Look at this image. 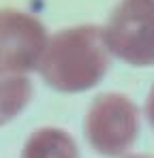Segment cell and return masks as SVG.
<instances>
[{"label":"cell","instance_id":"4","mask_svg":"<svg viewBox=\"0 0 154 158\" xmlns=\"http://www.w3.org/2000/svg\"><path fill=\"white\" fill-rule=\"evenodd\" d=\"M49 41L43 22L22 9H0V66L9 75L39 71Z\"/></svg>","mask_w":154,"mask_h":158},{"label":"cell","instance_id":"7","mask_svg":"<svg viewBox=\"0 0 154 158\" xmlns=\"http://www.w3.org/2000/svg\"><path fill=\"white\" fill-rule=\"evenodd\" d=\"M146 118L150 122V126L154 128V85L148 92V98H146Z\"/></svg>","mask_w":154,"mask_h":158},{"label":"cell","instance_id":"8","mask_svg":"<svg viewBox=\"0 0 154 158\" xmlns=\"http://www.w3.org/2000/svg\"><path fill=\"white\" fill-rule=\"evenodd\" d=\"M126 158H152V156H143V154H130V156Z\"/></svg>","mask_w":154,"mask_h":158},{"label":"cell","instance_id":"2","mask_svg":"<svg viewBox=\"0 0 154 158\" xmlns=\"http://www.w3.org/2000/svg\"><path fill=\"white\" fill-rule=\"evenodd\" d=\"M83 132L96 154L120 158L139 137V109L126 94H99L86 111Z\"/></svg>","mask_w":154,"mask_h":158},{"label":"cell","instance_id":"3","mask_svg":"<svg viewBox=\"0 0 154 158\" xmlns=\"http://www.w3.org/2000/svg\"><path fill=\"white\" fill-rule=\"evenodd\" d=\"M111 56L130 66L154 64V0H120L103 26Z\"/></svg>","mask_w":154,"mask_h":158},{"label":"cell","instance_id":"5","mask_svg":"<svg viewBox=\"0 0 154 158\" xmlns=\"http://www.w3.org/2000/svg\"><path fill=\"white\" fill-rule=\"evenodd\" d=\"M19 158H79L75 139L58 126H41L30 132Z\"/></svg>","mask_w":154,"mask_h":158},{"label":"cell","instance_id":"1","mask_svg":"<svg viewBox=\"0 0 154 158\" xmlns=\"http://www.w3.org/2000/svg\"><path fill=\"white\" fill-rule=\"evenodd\" d=\"M109 56L103 28L94 24L62 28L49 36L39 73L51 90L77 94L94 88L105 77Z\"/></svg>","mask_w":154,"mask_h":158},{"label":"cell","instance_id":"6","mask_svg":"<svg viewBox=\"0 0 154 158\" xmlns=\"http://www.w3.org/2000/svg\"><path fill=\"white\" fill-rule=\"evenodd\" d=\"M32 81L26 75H9L0 66V126L24 111L32 98Z\"/></svg>","mask_w":154,"mask_h":158}]
</instances>
